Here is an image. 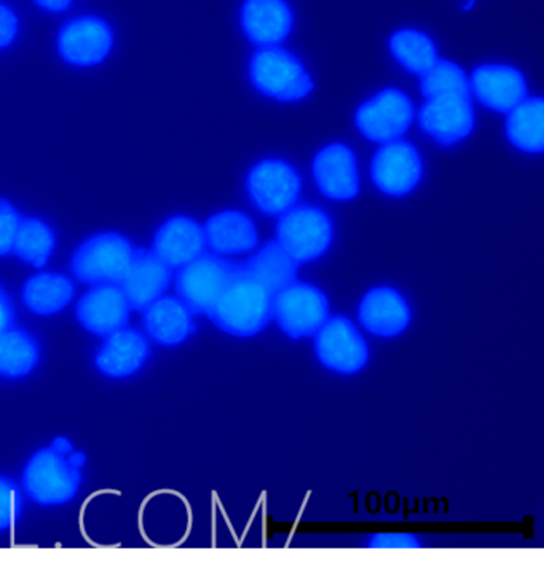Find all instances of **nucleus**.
<instances>
[{"mask_svg":"<svg viewBox=\"0 0 544 561\" xmlns=\"http://www.w3.org/2000/svg\"><path fill=\"white\" fill-rule=\"evenodd\" d=\"M85 456L76 453L66 438L58 437L54 445L38 449L27 461L23 472V486L34 503L54 507L74 500L82 484Z\"/></svg>","mask_w":544,"mask_h":561,"instance_id":"obj_1","label":"nucleus"},{"mask_svg":"<svg viewBox=\"0 0 544 561\" xmlns=\"http://www.w3.org/2000/svg\"><path fill=\"white\" fill-rule=\"evenodd\" d=\"M274 296L239 264L208 317L224 333L254 336L274 319Z\"/></svg>","mask_w":544,"mask_h":561,"instance_id":"obj_2","label":"nucleus"},{"mask_svg":"<svg viewBox=\"0 0 544 561\" xmlns=\"http://www.w3.org/2000/svg\"><path fill=\"white\" fill-rule=\"evenodd\" d=\"M135 249L117 232L97 233L83 242L72 257V271L83 284H120Z\"/></svg>","mask_w":544,"mask_h":561,"instance_id":"obj_3","label":"nucleus"},{"mask_svg":"<svg viewBox=\"0 0 544 561\" xmlns=\"http://www.w3.org/2000/svg\"><path fill=\"white\" fill-rule=\"evenodd\" d=\"M239 264L222 260L219 254L201 253L176 275L177 298L192 313L208 316L209 310L225 290Z\"/></svg>","mask_w":544,"mask_h":561,"instance_id":"obj_4","label":"nucleus"},{"mask_svg":"<svg viewBox=\"0 0 544 561\" xmlns=\"http://www.w3.org/2000/svg\"><path fill=\"white\" fill-rule=\"evenodd\" d=\"M251 80L264 95L298 101L309 95L313 82L298 58L280 48L265 47L251 59Z\"/></svg>","mask_w":544,"mask_h":561,"instance_id":"obj_5","label":"nucleus"},{"mask_svg":"<svg viewBox=\"0 0 544 561\" xmlns=\"http://www.w3.org/2000/svg\"><path fill=\"white\" fill-rule=\"evenodd\" d=\"M278 245L296 263L316 260L327 252L333 240L329 216L319 208H289L277 226Z\"/></svg>","mask_w":544,"mask_h":561,"instance_id":"obj_6","label":"nucleus"},{"mask_svg":"<svg viewBox=\"0 0 544 561\" xmlns=\"http://www.w3.org/2000/svg\"><path fill=\"white\" fill-rule=\"evenodd\" d=\"M329 317V302L320 288L294 284L274 296V319L289 337L315 336Z\"/></svg>","mask_w":544,"mask_h":561,"instance_id":"obj_7","label":"nucleus"},{"mask_svg":"<svg viewBox=\"0 0 544 561\" xmlns=\"http://www.w3.org/2000/svg\"><path fill=\"white\" fill-rule=\"evenodd\" d=\"M315 351L324 367L340 375H355L361 371L369 358L364 337L345 317L326 320L316 333Z\"/></svg>","mask_w":544,"mask_h":561,"instance_id":"obj_8","label":"nucleus"},{"mask_svg":"<svg viewBox=\"0 0 544 561\" xmlns=\"http://www.w3.org/2000/svg\"><path fill=\"white\" fill-rule=\"evenodd\" d=\"M247 191L264 214L282 215L298 202L301 178L282 160H264L251 170Z\"/></svg>","mask_w":544,"mask_h":561,"instance_id":"obj_9","label":"nucleus"},{"mask_svg":"<svg viewBox=\"0 0 544 561\" xmlns=\"http://www.w3.org/2000/svg\"><path fill=\"white\" fill-rule=\"evenodd\" d=\"M414 107L400 90L389 89L362 104L357 125L366 138L377 142L396 141L413 124Z\"/></svg>","mask_w":544,"mask_h":561,"instance_id":"obj_10","label":"nucleus"},{"mask_svg":"<svg viewBox=\"0 0 544 561\" xmlns=\"http://www.w3.org/2000/svg\"><path fill=\"white\" fill-rule=\"evenodd\" d=\"M421 159L409 142H386L372 162V180L382 193L403 197L417 187L420 181Z\"/></svg>","mask_w":544,"mask_h":561,"instance_id":"obj_11","label":"nucleus"},{"mask_svg":"<svg viewBox=\"0 0 544 561\" xmlns=\"http://www.w3.org/2000/svg\"><path fill=\"white\" fill-rule=\"evenodd\" d=\"M130 312V302L118 284L94 285L77 305V319L83 329L103 337L125 329Z\"/></svg>","mask_w":544,"mask_h":561,"instance_id":"obj_12","label":"nucleus"},{"mask_svg":"<svg viewBox=\"0 0 544 561\" xmlns=\"http://www.w3.org/2000/svg\"><path fill=\"white\" fill-rule=\"evenodd\" d=\"M421 128L441 145L451 146L471 134L474 125L470 96L441 95L428 98L418 114Z\"/></svg>","mask_w":544,"mask_h":561,"instance_id":"obj_13","label":"nucleus"},{"mask_svg":"<svg viewBox=\"0 0 544 561\" xmlns=\"http://www.w3.org/2000/svg\"><path fill=\"white\" fill-rule=\"evenodd\" d=\"M173 280V270L153 252L135 250L130 267L120 280L131 309L144 312L152 302L162 298Z\"/></svg>","mask_w":544,"mask_h":561,"instance_id":"obj_14","label":"nucleus"},{"mask_svg":"<svg viewBox=\"0 0 544 561\" xmlns=\"http://www.w3.org/2000/svg\"><path fill=\"white\" fill-rule=\"evenodd\" d=\"M113 42V31L103 20L86 16L66 24L58 45L61 57L71 65L93 66L109 55Z\"/></svg>","mask_w":544,"mask_h":561,"instance_id":"obj_15","label":"nucleus"},{"mask_svg":"<svg viewBox=\"0 0 544 561\" xmlns=\"http://www.w3.org/2000/svg\"><path fill=\"white\" fill-rule=\"evenodd\" d=\"M149 352L151 348L144 334L125 327L106 336L94 355V365L107 378H130L144 367Z\"/></svg>","mask_w":544,"mask_h":561,"instance_id":"obj_16","label":"nucleus"},{"mask_svg":"<svg viewBox=\"0 0 544 561\" xmlns=\"http://www.w3.org/2000/svg\"><path fill=\"white\" fill-rule=\"evenodd\" d=\"M470 87L484 106L498 113H509L526 100L524 76L511 66H481L473 72Z\"/></svg>","mask_w":544,"mask_h":561,"instance_id":"obj_17","label":"nucleus"},{"mask_svg":"<svg viewBox=\"0 0 544 561\" xmlns=\"http://www.w3.org/2000/svg\"><path fill=\"white\" fill-rule=\"evenodd\" d=\"M313 174L321 193L333 201H350L359 191L357 160L350 148L331 145L313 160Z\"/></svg>","mask_w":544,"mask_h":561,"instance_id":"obj_18","label":"nucleus"},{"mask_svg":"<svg viewBox=\"0 0 544 561\" xmlns=\"http://www.w3.org/2000/svg\"><path fill=\"white\" fill-rule=\"evenodd\" d=\"M207 249L205 231L197 221L187 216H174L155 233L153 253L169 264L171 270H180L200 256Z\"/></svg>","mask_w":544,"mask_h":561,"instance_id":"obj_19","label":"nucleus"},{"mask_svg":"<svg viewBox=\"0 0 544 561\" xmlns=\"http://www.w3.org/2000/svg\"><path fill=\"white\" fill-rule=\"evenodd\" d=\"M359 320L369 333L393 337L409 327L410 308L400 291L390 287H379L362 298Z\"/></svg>","mask_w":544,"mask_h":561,"instance_id":"obj_20","label":"nucleus"},{"mask_svg":"<svg viewBox=\"0 0 544 561\" xmlns=\"http://www.w3.org/2000/svg\"><path fill=\"white\" fill-rule=\"evenodd\" d=\"M243 27L254 44L274 47L291 33L292 13L285 0H246Z\"/></svg>","mask_w":544,"mask_h":561,"instance_id":"obj_21","label":"nucleus"},{"mask_svg":"<svg viewBox=\"0 0 544 561\" xmlns=\"http://www.w3.org/2000/svg\"><path fill=\"white\" fill-rule=\"evenodd\" d=\"M194 313L176 296H162L144 310L149 336L162 346H177L195 331Z\"/></svg>","mask_w":544,"mask_h":561,"instance_id":"obj_22","label":"nucleus"},{"mask_svg":"<svg viewBox=\"0 0 544 561\" xmlns=\"http://www.w3.org/2000/svg\"><path fill=\"white\" fill-rule=\"evenodd\" d=\"M204 231L207 245L216 254L247 253L257 243L253 221L240 211H222L211 216Z\"/></svg>","mask_w":544,"mask_h":561,"instance_id":"obj_23","label":"nucleus"},{"mask_svg":"<svg viewBox=\"0 0 544 561\" xmlns=\"http://www.w3.org/2000/svg\"><path fill=\"white\" fill-rule=\"evenodd\" d=\"M298 264L278 243H268L256 256L243 264L244 271L264 285L271 295L294 284Z\"/></svg>","mask_w":544,"mask_h":561,"instance_id":"obj_24","label":"nucleus"},{"mask_svg":"<svg viewBox=\"0 0 544 561\" xmlns=\"http://www.w3.org/2000/svg\"><path fill=\"white\" fill-rule=\"evenodd\" d=\"M509 141L521 151L539 154L544 149V103L542 98H530L509 111L507 121Z\"/></svg>","mask_w":544,"mask_h":561,"instance_id":"obj_25","label":"nucleus"},{"mask_svg":"<svg viewBox=\"0 0 544 561\" xmlns=\"http://www.w3.org/2000/svg\"><path fill=\"white\" fill-rule=\"evenodd\" d=\"M74 298V285L65 275L38 274L24 285L23 299L37 316H54Z\"/></svg>","mask_w":544,"mask_h":561,"instance_id":"obj_26","label":"nucleus"},{"mask_svg":"<svg viewBox=\"0 0 544 561\" xmlns=\"http://www.w3.org/2000/svg\"><path fill=\"white\" fill-rule=\"evenodd\" d=\"M38 360L40 347L30 333L13 327L0 333V378H24L34 371Z\"/></svg>","mask_w":544,"mask_h":561,"instance_id":"obj_27","label":"nucleus"},{"mask_svg":"<svg viewBox=\"0 0 544 561\" xmlns=\"http://www.w3.org/2000/svg\"><path fill=\"white\" fill-rule=\"evenodd\" d=\"M390 50L414 75L424 76L438 61V51L427 34L404 30L393 34Z\"/></svg>","mask_w":544,"mask_h":561,"instance_id":"obj_28","label":"nucleus"},{"mask_svg":"<svg viewBox=\"0 0 544 561\" xmlns=\"http://www.w3.org/2000/svg\"><path fill=\"white\" fill-rule=\"evenodd\" d=\"M54 250L55 233L47 222L37 218L21 219L15 243H13V253L20 260L36 267H44Z\"/></svg>","mask_w":544,"mask_h":561,"instance_id":"obj_29","label":"nucleus"},{"mask_svg":"<svg viewBox=\"0 0 544 561\" xmlns=\"http://www.w3.org/2000/svg\"><path fill=\"white\" fill-rule=\"evenodd\" d=\"M421 92L427 98L441 95L470 96L471 87L462 68L451 61L438 59L435 66L421 76Z\"/></svg>","mask_w":544,"mask_h":561,"instance_id":"obj_30","label":"nucleus"},{"mask_svg":"<svg viewBox=\"0 0 544 561\" xmlns=\"http://www.w3.org/2000/svg\"><path fill=\"white\" fill-rule=\"evenodd\" d=\"M21 511L23 496L19 486L7 477H0V531L12 528L19 522Z\"/></svg>","mask_w":544,"mask_h":561,"instance_id":"obj_31","label":"nucleus"},{"mask_svg":"<svg viewBox=\"0 0 544 561\" xmlns=\"http://www.w3.org/2000/svg\"><path fill=\"white\" fill-rule=\"evenodd\" d=\"M20 222L19 211L9 202L0 198V256L13 252V243H15Z\"/></svg>","mask_w":544,"mask_h":561,"instance_id":"obj_32","label":"nucleus"},{"mask_svg":"<svg viewBox=\"0 0 544 561\" xmlns=\"http://www.w3.org/2000/svg\"><path fill=\"white\" fill-rule=\"evenodd\" d=\"M420 546L414 536L407 535H380L372 539L369 547H382V549H413Z\"/></svg>","mask_w":544,"mask_h":561,"instance_id":"obj_33","label":"nucleus"},{"mask_svg":"<svg viewBox=\"0 0 544 561\" xmlns=\"http://www.w3.org/2000/svg\"><path fill=\"white\" fill-rule=\"evenodd\" d=\"M19 21L12 10L0 5V48L7 47L15 39Z\"/></svg>","mask_w":544,"mask_h":561,"instance_id":"obj_34","label":"nucleus"},{"mask_svg":"<svg viewBox=\"0 0 544 561\" xmlns=\"http://www.w3.org/2000/svg\"><path fill=\"white\" fill-rule=\"evenodd\" d=\"M13 320H15V312H13L12 302L5 291L0 288V333L12 329Z\"/></svg>","mask_w":544,"mask_h":561,"instance_id":"obj_35","label":"nucleus"},{"mask_svg":"<svg viewBox=\"0 0 544 561\" xmlns=\"http://www.w3.org/2000/svg\"><path fill=\"white\" fill-rule=\"evenodd\" d=\"M37 3L50 12H61V10L68 9L71 0H37Z\"/></svg>","mask_w":544,"mask_h":561,"instance_id":"obj_36","label":"nucleus"}]
</instances>
